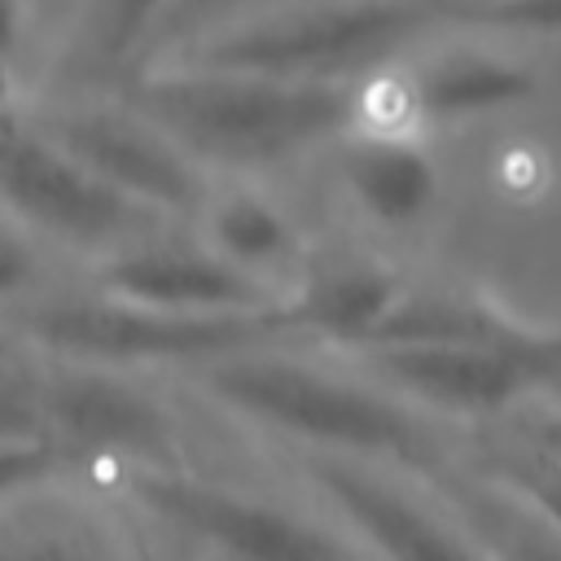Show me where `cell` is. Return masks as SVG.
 I'll return each instance as SVG.
<instances>
[{
    "instance_id": "1",
    "label": "cell",
    "mask_w": 561,
    "mask_h": 561,
    "mask_svg": "<svg viewBox=\"0 0 561 561\" xmlns=\"http://www.w3.org/2000/svg\"><path fill=\"white\" fill-rule=\"evenodd\" d=\"M215 180L285 167L355 127V83L158 61L118 83Z\"/></svg>"
},
{
    "instance_id": "2",
    "label": "cell",
    "mask_w": 561,
    "mask_h": 561,
    "mask_svg": "<svg viewBox=\"0 0 561 561\" xmlns=\"http://www.w3.org/2000/svg\"><path fill=\"white\" fill-rule=\"evenodd\" d=\"M184 377L210 408L263 434L289 438L302 451L403 460L421 456L430 443V416L421 408L386 390L359 364L346 373L298 355L294 337L202 359L184 368Z\"/></svg>"
},
{
    "instance_id": "3",
    "label": "cell",
    "mask_w": 561,
    "mask_h": 561,
    "mask_svg": "<svg viewBox=\"0 0 561 561\" xmlns=\"http://www.w3.org/2000/svg\"><path fill=\"white\" fill-rule=\"evenodd\" d=\"M443 18L447 9L434 0H272L167 61L355 83L403 57Z\"/></svg>"
},
{
    "instance_id": "4",
    "label": "cell",
    "mask_w": 561,
    "mask_h": 561,
    "mask_svg": "<svg viewBox=\"0 0 561 561\" xmlns=\"http://www.w3.org/2000/svg\"><path fill=\"white\" fill-rule=\"evenodd\" d=\"M4 320L48 359H83L110 368H193L202 359L294 337L289 316H175L153 311L127 298H114L96 285L79 294H31L4 311Z\"/></svg>"
},
{
    "instance_id": "5",
    "label": "cell",
    "mask_w": 561,
    "mask_h": 561,
    "mask_svg": "<svg viewBox=\"0 0 561 561\" xmlns=\"http://www.w3.org/2000/svg\"><path fill=\"white\" fill-rule=\"evenodd\" d=\"M114 478L140 522H153L197 552L254 561H316L355 552V543L329 517L298 513L259 491L215 482L180 460L127 465L114 469Z\"/></svg>"
},
{
    "instance_id": "6",
    "label": "cell",
    "mask_w": 561,
    "mask_h": 561,
    "mask_svg": "<svg viewBox=\"0 0 561 561\" xmlns=\"http://www.w3.org/2000/svg\"><path fill=\"white\" fill-rule=\"evenodd\" d=\"M0 210L48 250H70L88 263L162 228V219L92 175L13 92H0Z\"/></svg>"
},
{
    "instance_id": "7",
    "label": "cell",
    "mask_w": 561,
    "mask_h": 561,
    "mask_svg": "<svg viewBox=\"0 0 561 561\" xmlns=\"http://www.w3.org/2000/svg\"><path fill=\"white\" fill-rule=\"evenodd\" d=\"M31 114L114 193L162 224H193L215 175L123 92H44Z\"/></svg>"
},
{
    "instance_id": "8",
    "label": "cell",
    "mask_w": 561,
    "mask_h": 561,
    "mask_svg": "<svg viewBox=\"0 0 561 561\" xmlns=\"http://www.w3.org/2000/svg\"><path fill=\"white\" fill-rule=\"evenodd\" d=\"M44 438L92 469L180 460V425L131 368L39 355Z\"/></svg>"
},
{
    "instance_id": "9",
    "label": "cell",
    "mask_w": 561,
    "mask_h": 561,
    "mask_svg": "<svg viewBox=\"0 0 561 561\" xmlns=\"http://www.w3.org/2000/svg\"><path fill=\"white\" fill-rule=\"evenodd\" d=\"M175 224L140 232L92 259V285L175 316H272L285 311V289L228 263L197 232L175 237Z\"/></svg>"
},
{
    "instance_id": "10",
    "label": "cell",
    "mask_w": 561,
    "mask_h": 561,
    "mask_svg": "<svg viewBox=\"0 0 561 561\" xmlns=\"http://www.w3.org/2000/svg\"><path fill=\"white\" fill-rule=\"evenodd\" d=\"M302 478L316 491L324 517L355 543V552L456 557L478 548L451 517L381 473L373 456L302 451Z\"/></svg>"
},
{
    "instance_id": "11",
    "label": "cell",
    "mask_w": 561,
    "mask_h": 561,
    "mask_svg": "<svg viewBox=\"0 0 561 561\" xmlns=\"http://www.w3.org/2000/svg\"><path fill=\"white\" fill-rule=\"evenodd\" d=\"M333 171L346 202L377 228H412L434 210L438 167L416 131L346 127L333 145Z\"/></svg>"
},
{
    "instance_id": "12",
    "label": "cell",
    "mask_w": 561,
    "mask_h": 561,
    "mask_svg": "<svg viewBox=\"0 0 561 561\" xmlns=\"http://www.w3.org/2000/svg\"><path fill=\"white\" fill-rule=\"evenodd\" d=\"M167 0H75L48 35V92H110L136 75Z\"/></svg>"
},
{
    "instance_id": "13",
    "label": "cell",
    "mask_w": 561,
    "mask_h": 561,
    "mask_svg": "<svg viewBox=\"0 0 561 561\" xmlns=\"http://www.w3.org/2000/svg\"><path fill=\"white\" fill-rule=\"evenodd\" d=\"M188 228L228 263L280 289H285L280 276H294L298 263L307 259V241L289 206L250 180H215V188L206 193Z\"/></svg>"
},
{
    "instance_id": "14",
    "label": "cell",
    "mask_w": 561,
    "mask_h": 561,
    "mask_svg": "<svg viewBox=\"0 0 561 561\" xmlns=\"http://www.w3.org/2000/svg\"><path fill=\"white\" fill-rule=\"evenodd\" d=\"M416 127L421 123H460L491 114L517 101L530 83L526 66L491 44H438L416 66L403 70Z\"/></svg>"
},
{
    "instance_id": "15",
    "label": "cell",
    "mask_w": 561,
    "mask_h": 561,
    "mask_svg": "<svg viewBox=\"0 0 561 561\" xmlns=\"http://www.w3.org/2000/svg\"><path fill=\"white\" fill-rule=\"evenodd\" d=\"M399 289L403 280L377 263H324L285 285V316L298 342L316 337L346 351L373 333Z\"/></svg>"
},
{
    "instance_id": "16",
    "label": "cell",
    "mask_w": 561,
    "mask_h": 561,
    "mask_svg": "<svg viewBox=\"0 0 561 561\" xmlns=\"http://www.w3.org/2000/svg\"><path fill=\"white\" fill-rule=\"evenodd\" d=\"M263 4H272V0H167V9L158 13V22H153V31H149V44H145V57H140L136 70H145V66H153V61H167V57L193 48L197 39L215 35L219 26L245 18V13L263 9ZM123 83H127V79H123Z\"/></svg>"
},
{
    "instance_id": "17",
    "label": "cell",
    "mask_w": 561,
    "mask_h": 561,
    "mask_svg": "<svg viewBox=\"0 0 561 561\" xmlns=\"http://www.w3.org/2000/svg\"><path fill=\"white\" fill-rule=\"evenodd\" d=\"M66 469H70V460L48 438L0 434V508L53 486Z\"/></svg>"
},
{
    "instance_id": "18",
    "label": "cell",
    "mask_w": 561,
    "mask_h": 561,
    "mask_svg": "<svg viewBox=\"0 0 561 561\" xmlns=\"http://www.w3.org/2000/svg\"><path fill=\"white\" fill-rule=\"evenodd\" d=\"M44 254H48V245L39 237H31L13 215L0 210V316L39 289Z\"/></svg>"
},
{
    "instance_id": "19",
    "label": "cell",
    "mask_w": 561,
    "mask_h": 561,
    "mask_svg": "<svg viewBox=\"0 0 561 561\" xmlns=\"http://www.w3.org/2000/svg\"><path fill=\"white\" fill-rule=\"evenodd\" d=\"M31 35H35V0H0V75L9 83Z\"/></svg>"
},
{
    "instance_id": "20",
    "label": "cell",
    "mask_w": 561,
    "mask_h": 561,
    "mask_svg": "<svg viewBox=\"0 0 561 561\" xmlns=\"http://www.w3.org/2000/svg\"><path fill=\"white\" fill-rule=\"evenodd\" d=\"M70 4H75V0H35V31L48 39V35L61 26V18L70 13Z\"/></svg>"
},
{
    "instance_id": "21",
    "label": "cell",
    "mask_w": 561,
    "mask_h": 561,
    "mask_svg": "<svg viewBox=\"0 0 561 561\" xmlns=\"http://www.w3.org/2000/svg\"><path fill=\"white\" fill-rule=\"evenodd\" d=\"M0 92H9V79H4V75H0Z\"/></svg>"
}]
</instances>
